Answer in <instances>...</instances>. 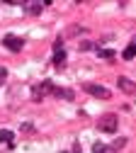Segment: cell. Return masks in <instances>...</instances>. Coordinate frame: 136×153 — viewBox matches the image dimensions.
Masks as SVG:
<instances>
[{
    "label": "cell",
    "mask_w": 136,
    "mask_h": 153,
    "mask_svg": "<svg viewBox=\"0 0 136 153\" xmlns=\"http://www.w3.org/2000/svg\"><path fill=\"white\" fill-rule=\"evenodd\" d=\"M3 44H5V49H10V51H22V46H25V42L19 39V36H15V34H5V36H3Z\"/></svg>",
    "instance_id": "4"
},
{
    "label": "cell",
    "mask_w": 136,
    "mask_h": 153,
    "mask_svg": "<svg viewBox=\"0 0 136 153\" xmlns=\"http://www.w3.org/2000/svg\"><path fill=\"white\" fill-rule=\"evenodd\" d=\"M5 80H7V71H5V68H0V85H3Z\"/></svg>",
    "instance_id": "13"
},
{
    "label": "cell",
    "mask_w": 136,
    "mask_h": 153,
    "mask_svg": "<svg viewBox=\"0 0 136 153\" xmlns=\"http://www.w3.org/2000/svg\"><path fill=\"white\" fill-rule=\"evenodd\" d=\"M0 141L12 146V131H10V129H0Z\"/></svg>",
    "instance_id": "9"
},
{
    "label": "cell",
    "mask_w": 136,
    "mask_h": 153,
    "mask_svg": "<svg viewBox=\"0 0 136 153\" xmlns=\"http://www.w3.org/2000/svg\"><path fill=\"white\" fill-rule=\"evenodd\" d=\"M131 44H136V36H134V42H131Z\"/></svg>",
    "instance_id": "15"
},
{
    "label": "cell",
    "mask_w": 136,
    "mask_h": 153,
    "mask_svg": "<svg viewBox=\"0 0 136 153\" xmlns=\"http://www.w3.org/2000/svg\"><path fill=\"white\" fill-rule=\"evenodd\" d=\"M49 90L54 92V85H51L49 80H44V83H39V85H34V88H32V100H44V95H46Z\"/></svg>",
    "instance_id": "3"
},
{
    "label": "cell",
    "mask_w": 136,
    "mask_h": 153,
    "mask_svg": "<svg viewBox=\"0 0 136 153\" xmlns=\"http://www.w3.org/2000/svg\"><path fill=\"white\" fill-rule=\"evenodd\" d=\"M117 88H119L122 92H126V95H134V92H136V83L129 80V78H124V75L117 78Z\"/></svg>",
    "instance_id": "6"
},
{
    "label": "cell",
    "mask_w": 136,
    "mask_h": 153,
    "mask_svg": "<svg viewBox=\"0 0 136 153\" xmlns=\"http://www.w3.org/2000/svg\"><path fill=\"white\" fill-rule=\"evenodd\" d=\"M122 146H126V139H124V136H122V139H117V141H114V143H112L109 148H112V151H119Z\"/></svg>",
    "instance_id": "11"
},
{
    "label": "cell",
    "mask_w": 136,
    "mask_h": 153,
    "mask_svg": "<svg viewBox=\"0 0 136 153\" xmlns=\"http://www.w3.org/2000/svg\"><path fill=\"white\" fill-rule=\"evenodd\" d=\"M117 126H119V119H117L114 112H107V114H102V117H97V129H100L102 134H114Z\"/></svg>",
    "instance_id": "1"
},
{
    "label": "cell",
    "mask_w": 136,
    "mask_h": 153,
    "mask_svg": "<svg viewBox=\"0 0 136 153\" xmlns=\"http://www.w3.org/2000/svg\"><path fill=\"white\" fill-rule=\"evenodd\" d=\"M124 61H131V59H136V44H129L126 49H124Z\"/></svg>",
    "instance_id": "8"
},
{
    "label": "cell",
    "mask_w": 136,
    "mask_h": 153,
    "mask_svg": "<svg viewBox=\"0 0 136 153\" xmlns=\"http://www.w3.org/2000/svg\"><path fill=\"white\" fill-rule=\"evenodd\" d=\"M107 148H109V146H105V143H95V146H92V151H95V153H105Z\"/></svg>",
    "instance_id": "12"
},
{
    "label": "cell",
    "mask_w": 136,
    "mask_h": 153,
    "mask_svg": "<svg viewBox=\"0 0 136 153\" xmlns=\"http://www.w3.org/2000/svg\"><path fill=\"white\" fill-rule=\"evenodd\" d=\"M97 53H100L102 59H109V56H112V51H109V49H102V51H97Z\"/></svg>",
    "instance_id": "14"
},
{
    "label": "cell",
    "mask_w": 136,
    "mask_h": 153,
    "mask_svg": "<svg viewBox=\"0 0 136 153\" xmlns=\"http://www.w3.org/2000/svg\"><path fill=\"white\" fill-rule=\"evenodd\" d=\"M54 95H56V97H63V100H73V92L68 88H56L54 85Z\"/></svg>",
    "instance_id": "7"
},
{
    "label": "cell",
    "mask_w": 136,
    "mask_h": 153,
    "mask_svg": "<svg viewBox=\"0 0 136 153\" xmlns=\"http://www.w3.org/2000/svg\"><path fill=\"white\" fill-rule=\"evenodd\" d=\"M83 90H85L88 95H92V97H100V100H109V97H112V92H109L105 85H97V83H85Z\"/></svg>",
    "instance_id": "2"
},
{
    "label": "cell",
    "mask_w": 136,
    "mask_h": 153,
    "mask_svg": "<svg viewBox=\"0 0 136 153\" xmlns=\"http://www.w3.org/2000/svg\"><path fill=\"white\" fill-rule=\"evenodd\" d=\"M54 66H56V68H63V66H66V51H63L61 42L54 44Z\"/></svg>",
    "instance_id": "5"
},
{
    "label": "cell",
    "mask_w": 136,
    "mask_h": 153,
    "mask_svg": "<svg viewBox=\"0 0 136 153\" xmlns=\"http://www.w3.org/2000/svg\"><path fill=\"white\" fill-rule=\"evenodd\" d=\"M27 10L32 12V15H39L44 10V3H27Z\"/></svg>",
    "instance_id": "10"
}]
</instances>
